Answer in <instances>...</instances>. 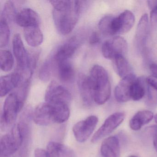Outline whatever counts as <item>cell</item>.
Instances as JSON below:
<instances>
[{"instance_id":"obj_1","label":"cell","mask_w":157,"mask_h":157,"mask_svg":"<svg viewBox=\"0 0 157 157\" xmlns=\"http://www.w3.org/2000/svg\"><path fill=\"white\" fill-rule=\"evenodd\" d=\"M81 3V1H72L71 5L67 9L63 10L53 9V20L59 33L66 35L73 30L79 17Z\"/></svg>"},{"instance_id":"obj_2","label":"cell","mask_w":157,"mask_h":157,"mask_svg":"<svg viewBox=\"0 0 157 157\" xmlns=\"http://www.w3.org/2000/svg\"><path fill=\"white\" fill-rule=\"evenodd\" d=\"M94 89V100L97 104L105 103L110 98L111 85L107 71L104 68L96 65L92 67L89 75Z\"/></svg>"},{"instance_id":"obj_3","label":"cell","mask_w":157,"mask_h":157,"mask_svg":"<svg viewBox=\"0 0 157 157\" xmlns=\"http://www.w3.org/2000/svg\"><path fill=\"white\" fill-rule=\"evenodd\" d=\"M23 140L22 133L18 123L1 139L0 157H9L14 154L21 149Z\"/></svg>"},{"instance_id":"obj_4","label":"cell","mask_w":157,"mask_h":157,"mask_svg":"<svg viewBox=\"0 0 157 157\" xmlns=\"http://www.w3.org/2000/svg\"><path fill=\"white\" fill-rule=\"evenodd\" d=\"M23 106L14 92L10 94L5 99L1 117V127L3 130L10 128L17 119Z\"/></svg>"},{"instance_id":"obj_5","label":"cell","mask_w":157,"mask_h":157,"mask_svg":"<svg viewBox=\"0 0 157 157\" xmlns=\"http://www.w3.org/2000/svg\"><path fill=\"white\" fill-rule=\"evenodd\" d=\"M71 98L72 96L69 91L55 81L50 82L45 94L46 102L52 104H66L68 105Z\"/></svg>"},{"instance_id":"obj_6","label":"cell","mask_w":157,"mask_h":157,"mask_svg":"<svg viewBox=\"0 0 157 157\" xmlns=\"http://www.w3.org/2000/svg\"><path fill=\"white\" fill-rule=\"evenodd\" d=\"M128 44L124 38L116 36L103 44L101 52L105 59L113 60L118 56H124L127 52Z\"/></svg>"},{"instance_id":"obj_7","label":"cell","mask_w":157,"mask_h":157,"mask_svg":"<svg viewBox=\"0 0 157 157\" xmlns=\"http://www.w3.org/2000/svg\"><path fill=\"white\" fill-rule=\"evenodd\" d=\"M125 117L124 113L121 112H116L109 116L94 134L92 138L91 142L96 143L112 133L123 122Z\"/></svg>"},{"instance_id":"obj_8","label":"cell","mask_w":157,"mask_h":157,"mask_svg":"<svg viewBox=\"0 0 157 157\" xmlns=\"http://www.w3.org/2000/svg\"><path fill=\"white\" fill-rule=\"evenodd\" d=\"M30 108L25 110L22 114L19 124L23 135L22 145L20 149V157H28L31 142V119L33 117Z\"/></svg>"},{"instance_id":"obj_9","label":"cell","mask_w":157,"mask_h":157,"mask_svg":"<svg viewBox=\"0 0 157 157\" xmlns=\"http://www.w3.org/2000/svg\"><path fill=\"white\" fill-rule=\"evenodd\" d=\"M98 122V117L92 115L76 123L72 128L76 140L81 143L86 141L92 134Z\"/></svg>"},{"instance_id":"obj_10","label":"cell","mask_w":157,"mask_h":157,"mask_svg":"<svg viewBox=\"0 0 157 157\" xmlns=\"http://www.w3.org/2000/svg\"><path fill=\"white\" fill-rule=\"evenodd\" d=\"M33 119L36 124L47 126L56 123V114L53 105L45 102L39 104L33 112Z\"/></svg>"},{"instance_id":"obj_11","label":"cell","mask_w":157,"mask_h":157,"mask_svg":"<svg viewBox=\"0 0 157 157\" xmlns=\"http://www.w3.org/2000/svg\"><path fill=\"white\" fill-rule=\"evenodd\" d=\"M136 79L133 73L122 78L114 90L115 98L117 101L125 102L131 100V87Z\"/></svg>"},{"instance_id":"obj_12","label":"cell","mask_w":157,"mask_h":157,"mask_svg":"<svg viewBox=\"0 0 157 157\" xmlns=\"http://www.w3.org/2000/svg\"><path fill=\"white\" fill-rule=\"evenodd\" d=\"M135 21L134 13L128 10H125L117 17H114L113 25L116 34H124L128 33L133 27Z\"/></svg>"},{"instance_id":"obj_13","label":"cell","mask_w":157,"mask_h":157,"mask_svg":"<svg viewBox=\"0 0 157 157\" xmlns=\"http://www.w3.org/2000/svg\"><path fill=\"white\" fill-rule=\"evenodd\" d=\"M149 28L148 15L147 13H145L141 16L138 24L135 36V45L139 51L143 50L146 45Z\"/></svg>"},{"instance_id":"obj_14","label":"cell","mask_w":157,"mask_h":157,"mask_svg":"<svg viewBox=\"0 0 157 157\" xmlns=\"http://www.w3.org/2000/svg\"><path fill=\"white\" fill-rule=\"evenodd\" d=\"M78 84L82 101L88 106L91 105L94 102V89L90 77L80 74L78 79Z\"/></svg>"},{"instance_id":"obj_15","label":"cell","mask_w":157,"mask_h":157,"mask_svg":"<svg viewBox=\"0 0 157 157\" xmlns=\"http://www.w3.org/2000/svg\"><path fill=\"white\" fill-rule=\"evenodd\" d=\"M15 21L21 27L25 28L39 26L41 21L38 13L32 9L25 8L21 10L16 16Z\"/></svg>"},{"instance_id":"obj_16","label":"cell","mask_w":157,"mask_h":157,"mask_svg":"<svg viewBox=\"0 0 157 157\" xmlns=\"http://www.w3.org/2000/svg\"><path fill=\"white\" fill-rule=\"evenodd\" d=\"M78 45V42L75 36L71 38L59 47L55 53L53 58L55 62L57 63L69 60L76 52Z\"/></svg>"},{"instance_id":"obj_17","label":"cell","mask_w":157,"mask_h":157,"mask_svg":"<svg viewBox=\"0 0 157 157\" xmlns=\"http://www.w3.org/2000/svg\"><path fill=\"white\" fill-rule=\"evenodd\" d=\"M22 80L20 73L16 72L2 76L0 79V95L4 97L17 88Z\"/></svg>"},{"instance_id":"obj_18","label":"cell","mask_w":157,"mask_h":157,"mask_svg":"<svg viewBox=\"0 0 157 157\" xmlns=\"http://www.w3.org/2000/svg\"><path fill=\"white\" fill-rule=\"evenodd\" d=\"M102 157H119L120 145L117 137L111 136L105 139L101 147Z\"/></svg>"},{"instance_id":"obj_19","label":"cell","mask_w":157,"mask_h":157,"mask_svg":"<svg viewBox=\"0 0 157 157\" xmlns=\"http://www.w3.org/2000/svg\"><path fill=\"white\" fill-rule=\"evenodd\" d=\"M24 35L27 44L32 47H37L44 40V35L39 26H33L24 28Z\"/></svg>"},{"instance_id":"obj_20","label":"cell","mask_w":157,"mask_h":157,"mask_svg":"<svg viewBox=\"0 0 157 157\" xmlns=\"http://www.w3.org/2000/svg\"><path fill=\"white\" fill-rule=\"evenodd\" d=\"M48 157H73V151L66 145L55 141L49 142L47 146Z\"/></svg>"},{"instance_id":"obj_21","label":"cell","mask_w":157,"mask_h":157,"mask_svg":"<svg viewBox=\"0 0 157 157\" xmlns=\"http://www.w3.org/2000/svg\"><path fill=\"white\" fill-rule=\"evenodd\" d=\"M152 112L148 110L138 112L129 121V126L134 130H139L144 125L149 123L153 117Z\"/></svg>"},{"instance_id":"obj_22","label":"cell","mask_w":157,"mask_h":157,"mask_svg":"<svg viewBox=\"0 0 157 157\" xmlns=\"http://www.w3.org/2000/svg\"><path fill=\"white\" fill-rule=\"evenodd\" d=\"M113 60L114 70L120 78L133 74L132 67L124 56H117Z\"/></svg>"},{"instance_id":"obj_23","label":"cell","mask_w":157,"mask_h":157,"mask_svg":"<svg viewBox=\"0 0 157 157\" xmlns=\"http://www.w3.org/2000/svg\"><path fill=\"white\" fill-rule=\"evenodd\" d=\"M58 77L61 81L69 82L73 80L75 72L72 64L69 60L57 63Z\"/></svg>"},{"instance_id":"obj_24","label":"cell","mask_w":157,"mask_h":157,"mask_svg":"<svg viewBox=\"0 0 157 157\" xmlns=\"http://www.w3.org/2000/svg\"><path fill=\"white\" fill-rule=\"evenodd\" d=\"M141 78H137L132 84L131 90V99L133 101H138L142 99L146 94L147 83Z\"/></svg>"},{"instance_id":"obj_25","label":"cell","mask_w":157,"mask_h":157,"mask_svg":"<svg viewBox=\"0 0 157 157\" xmlns=\"http://www.w3.org/2000/svg\"><path fill=\"white\" fill-rule=\"evenodd\" d=\"M1 68L5 72H8L12 69L14 65V58L10 51L1 50L0 52Z\"/></svg>"},{"instance_id":"obj_26","label":"cell","mask_w":157,"mask_h":157,"mask_svg":"<svg viewBox=\"0 0 157 157\" xmlns=\"http://www.w3.org/2000/svg\"><path fill=\"white\" fill-rule=\"evenodd\" d=\"M114 17L111 15L105 16L101 19L98 25L100 32L105 36H113V21Z\"/></svg>"},{"instance_id":"obj_27","label":"cell","mask_w":157,"mask_h":157,"mask_svg":"<svg viewBox=\"0 0 157 157\" xmlns=\"http://www.w3.org/2000/svg\"><path fill=\"white\" fill-rule=\"evenodd\" d=\"M10 36V31L8 22L1 18L0 22V46L5 47L9 44Z\"/></svg>"},{"instance_id":"obj_28","label":"cell","mask_w":157,"mask_h":157,"mask_svg":"<svg viewBox=\"0 0 157 157\" xmlns=\"http://www.w3.org/2000/svg\"><path fill=\"white\" fill-rule=\"evenodd\" d=\"M16 9L14 6V3L12 1H8L4 5L2 15L1 18L6 20L7 21H15L16 16L17 15Z\"/></svg>"},{"instance_id":"obj_29","label":"cell","mask_w":157,"mask_h":157,"mask_svg":"<svg viewBox=\"0 0 157 157\" xmlns=\"http://www.w3.org/2000/svg\"><path fill=\"white\" fill-rule=\"evenodd\" d=\"M53 61L51 59H48L44 62L39 71V77L40 80L47 82L50 79L52 75Z\"/></svg>"},{"instance_id":"obj_30","label":"cell","mask_w":157,"mask_h":157,"mask_svg":"<svg viewBox=\"0 0 157 157\" xmlns=\"http://www.w3.org/2000/svg\"><path fill=\"white\" fill-rule=\"evenodd\" d=\"M148 6L151 10L150 15V22L151 26L153 29L157 28V0L148 1Z\"/></svg>"},{"instance_id":"obj_31","label":"cell","mask_w":157,"mask_h":157,"mask_svg":"<svg viewBox=\"0 0 157 157\" xmlns=\"http://www.w3.org/2000/svg\"><path fill=\"white\" fill-rule=\"evenodd\" d=\"M147 94L146 103L150 106H154L157 105V91L147 83L146 88Z\"/></svg>"},{"instance_id":"obj_32","label":"cell","mask_w":157,"mask_h":157,"mask_svg":"<svg viewBox=\"0 0 157 157\" xmlns=\"http://www.w3.org/2000/svg\"><path fill=\"white\" fill-rule=\"evenodd\" d=\"M146 81L149 86L157 91V77L153 75L149 76L146 78Z\"/></svg>"},{"instance_id":"obj_33","label":"cell","mask_w":157,"mask_h":157,"mask_svg":"<svg viewBox=\"0 0 157 157\" xmlns=\"http://www.w3.org/2000/svg\"><path fill=\"white\" fill-rule=\"evenodd\" d=\"M100 40H101V38H100V36L98 34V33L94 32L92 33L91 34L90 36L89 43L92 45H94L100 43Z\"/></svg>"},{"instance_id":"obj_34","label":"cell","mask_w":157,"mask_h":157,"mask_svg":"<svg viewBox=\"0 0 157 157\" xmlns=\"http://www.w3.org/2000/svg\"><path fill=\"white\" fill-rule=\"evenodd\" d=\"M35 157H48L46 150L37 148L35 151Z\"/></svg>"},{"instance_id":"obj_35","label":"cell","mask_w":157,"mask_h":157,"mask_svg":"<svg viewBox=\"0 0 157 157\" xmlns=\"http://www.w3.org/2000/svg\"><path fill=\"white\" fill-rule=\"evenodd\" d=\"M153 142L154 148L157 152V126L154 128L153 135Z\"/></svg>"},{"instance_id":"obj_36","label":"cell","mask_w":157,"mask_h":157,"mask_svg":"<svg viewBox=\"0 0 157 157\" xmlns=\"http://www.w3.org/2000/svg\"><path fill=\"white\" fill-rule=\"evenodd\" d=\"M150 70L153 74V76L157 77V64L152 63L150 65Z\"/></svg>"},{"instance_id":"obj_37","label":"cell","mask_w":157,"mask_h":157,"mask_svg":"<svg viewBox=\"0 0 157 157\" xmlns=\"http://www.w3.org/2000/svg\"><path fill=\"white\" fill-rule=\"evenodd\" d=\"M154 119H155L156 123H157V114L155 115V116H154Z\"/></svg>"},{"instance_id":"obj_38","label":"cell","mask_w":157,"mask_h":157,"mask_svg":"<svg viewBox=\"0 0 157 157\" xmlns=\"http://www.w3.org/2000/svg\"><path fill=\"white\" fill-rule=\"evenodd\" d=\"M129 157H136V156H129Z\"/></svg>"}]
</instances>
